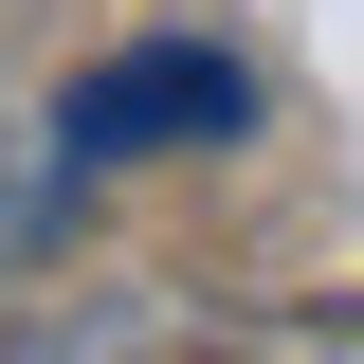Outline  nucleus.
I'll use <instances>...</instances> for the list:
<instances>
[{
    "label": "nucleus",
    "mask_w": 364,
    "mask_h": 364,
    "mask_svg": "<svg viewBox=\"0 0 364 364\" xmlns=\"http://www.w3.org/2000/svg\"><path fill=\"white\" fill-rule=\"evenodd\" d=\"M255 364H364V310H291V328H255Z\"/></svg>",
    "instance_id": "3"
},
{
    "label": "nucleus",
    "mask_w": 364,
    "mask_h": 364,
    "mask_svg": "<svg viewBox=\"0 0 364 364\" xmlns=\"http://www.w3.org/2000/svg\"><path fill=\"white\" fill-rule=\"evenodd\" d=\"M55 200H73V146L0 91V255H37V237H55Z\"/></svg>",
    "instance_id": "2"
},
{
    "label": "nucleus",
    "mask_w": 364,
    "mask_h": 364,
    "mask_svg": "<svg viewBox=\"0 0 364 364\" xmlns=\"http://www.w3.org/2000/svg\"><path fill=\"white\" fill-rule=\"evenodd\" d=\"M255 128V73H237L219 37H146V55H91L73 91H55V146L91 164H164V146H237Z\"/></svg>",
    "instance_id": "1"
}]
</instances>
